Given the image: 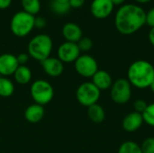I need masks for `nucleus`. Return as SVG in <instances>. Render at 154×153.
Wrapping results in <instances>:
<instances>
[{"label":"nucleus","mask_w":154,"mask_h":153,"mask_svg":"<svg viewBox=\"0 0 154 153\" xmlns=\"http://www.w3.org/2000/svg\"><path fill=\"white\" fill-rule=\"evenodd\" d=\"M144 24H146V12L138 5H123L116 13L115 25L121 34H134Z\"/></svg>","instance_id":"nucleus-1"},{"label":"nucleus","mask_w":154,"mask_h":153,"mask_svg":"<svg viewBox=\"0 0 154 153\" xmlns=\"http://www.w3.org/2000/svg\"><path fill=\"white\" fill-rule=\"evenodd\" d=\"M19 67L17 58L12 53H3L0 55V76L9 77L14 74Z\"/></svg>","instance_id":"nucleus-11"},{"label":"nucleus","mask_w":154,"mask_h":153,"mask_svg":"<svg viewBox=\"0 0 154 153\" xmlns=\"http://www.w3.org/2000/svg\"><path fill=\"white\" fill-rule=\"evenodd\" d=\"M127 79L130 84L137 88L144 89L150 87L154 80V67L144 60L133 62L127 72Z\"/></svg>","instance_id":"nucleus-2"},{"label":"nucleus","mask_w":154,"mask_h":153,"mask_svg":"<svg viewBox=\"0 0 154 153\" xmlns=\"http://www.w3.org/2000/svg\"><path fill=\"white\" fill-rule=\"evenodd\" d=\"M0 98H1V97H0Z\"/></svg>","instance_id":"nucleus-37"},{"label":"nucleus","mask_w":154,"mask_h":153,"mask_svg":"<svg viewBox=\"0 0 154 153\" xmlns=\"http://www.w3.org/2000/svg\"><path fill=\"white\" fill-rule=\"evenodd\" d=\"M14 92V84L7 77L0 76V97H9Z\"/></svg>","instance_id":"nucleus-19"},{"label":"nucleus","mask_w":154,"mask_h":153,"mask_svg":"<svg viewBox=\"0 0 154 153\" xmlns=\"http://www.w3.org/2000/svg\"><path fill=\"white\" fill-rule=\"evenodd\" d=\"M14 81L20 85H26L32 80V70L26 65H19L14 74L13 75Z\"/></svg>","instance_id":"nucleus-17"},{"label":"nucleus","mask_w":154,"mask_h":153,"mask_svg":"<svg viewBox=\"0 0 154 153\" xmlns=\"http://www.w3.org/2000/svg\"><path fill=\"white\" fill-rule=\"evenodd\" d=\"M23 11L36 15L41 11V1L40 0H21Z\"/></svg>","instance_id":"nucleus-20"},{"label":"nucleus","mask_w":154,"mask_h":153,"mask_svg":"<svg viewBox=\"0 0 154 153\" xmlns=\"http://www.w3.org/2000/svg\"><path fill=\"white\" fill-rule=\"evenodd\" d=\"M146 24L151 28L154 27V7L146 12Z\"/></svg>","instance_id":"nucleus-27"},{"label":"nucleus","mask_w":154,"mask_h":153,"mask_svg":"<svg viewBox=\"0 0 154 153\" xmlns=\"http://www.w3.org/2000/svg\"><path fill=\"white\" fill-rule=\"evenodd\" d=\"M41 64L46 75L51 78L60 77L64 71V63L56 57H49Z\"/></svg>","instance_id":"nucleus-12"},{"label":"nucleus","mask_w":154,"mask_h":153,"mask_svg":"<svg viewBox=\"0 0 154 153\" xmlns=\"http://www.w3.org/2000/svg\"><path fill=\"white\" fill-rule=\"evenodd\" d=\"M143 118L142 114L137 112H132L125 116L122 125L125 131L128 133H134L137 131L143 124Z\"/></svg>","instance_id":"nucleus-14"},{"label":"nucleus","mask_w":154,"mask_h":153,"mask_svg":"<svg viewBox=\"0 0 154 153\" xmlns=\"http://www.w3.org/2000/svg\"><path fill=\"white\" fill-rule=\"evenodd\" d=\"M53 49V41L51 36L41 33L33 36L27 46V53L31 58L40 62L51 57Z\"/></svg>","instance_id":"nucleus-3"},{"label":"nucleus","mask_w":154,"mask_h":153,"mask_svg":"<svg viewBox=\"0 0 154 153\" xmlns=\"http://www.w3.org/2000/svg\"><path fill=\"white\" fill-rule=\"evenodd\" d=\"M34 15L24 11L16 12L10 21V30L12 33L19 38L27 36L34 28Z\"/></svg>","instance_id":"nucleus-4"},{"label":"nucleus","mask_w":154,"mask_h":153,"mask_svg":"<svg viewBox=\"0 0 154 153\" xmlns=\"http://www.w3.org/2000/svg\"><path fill=\"white\" fill-rule=\"evenodd\" d=\"M100 96L101 91L92 82H84L79 85L76 90V98L78 102L86 107L97 104Z\"/></svg>","instance_id":"nucleus-6"},{"label":"nucleus","mask_w":154,"mask_h":153,"mask_svg":"<svg viewBox=\"0 0 154 153\" xmlns=\"http://www.w3.org/2000/svg\"><path fill=\"white\" fill-rule=\"evenodd\" d=\"M45 114L44 106L39 104H32L24 111V118L31 124H36L42 121Z\"/></svg>","instance_id":"nucleus-16"},{"label":"nucleus","mask_w":154,"mask_h":153,"mask_svg":"<svg viewBox=\"0 0 154 153\" xmlns=\"http://www.w3.org/2000/svg\"><path fill=\"white\" fill-rule=\"evenodd\" d=\"M77 73L83 78H92L98 70V64L96 59L88 54L80 55L74 62Z\"/></svg>","instance_id":"nucleus-8"},{"label":"nucleus","mask_w":154,"mask_h":153,"mask_svg":"<svg viewBox=\"0 0 154 153\" xmlns=\"http://www.w3.org/2000/svg\"><path fill=\"white\" fill-rule=\"evenodd\" d=\"M80 51H88L93 47V41L88 37H82L77 43Z\"/></svg>","instance_id":"nucleus-24"},{"label":"nucleus","mask_w":154,"mask_h":153,"mask_svg":"<svg viewBox=\"0 0 154 153\" xmlns=\"http://www.w3.org/2000/svg\"><path fill=\"white\" fill-rule=\"evenodd\" d=\"M143 122L148 125L154 127V103H152L147 106L144 112L142 114Z\"/></svg>","instance_id":"nucleus-23"},{"label":"nucleus","mask_w":154,"mask_h":153,"mask_svg":"<svg viewBox=\"0 0 154 153\" xmlns=\"http://www.w3.org/2000/svg\"><path fill=\"white\" fill-rule=\"evenodd\" d=\"M30 93L34 103L43 106L49 104L54 96L52 85L44 79H37L33 81L30 87Z\"/></svg>","instance_id":"nucleus-5"},{"label":"nucleus","mask_w":154,"mask_h":153,"mask_svg":"<svg viewBox=\"0 0 154 153\" xmlns=\"http://www.w3.org/2000/svg\"><path fill=\"white\" fill-rule=\"evenodd\" d=\"M88 115L89 119L96 124L102 123L106 118L105 110L98 104H95V105L88 107Z\"/></svg>","instance_id":"nucleus-18"},{"label":"nucleus","mask_w":154,"mask_h":153,"mask_svg":"<svg viewBox=\"0 0 154 153\" xmlns=\"http://www.w3.org/2000/svg\"><path fill=\"white\" fill-rule=\"evenodd\" d=\"M111 98L118 105L126 104L132 96V85L126 78L116 80L111 87Z\"/></svg>","instance_id":"nucleus-7"},{"label":"nucleus","mask_w":154,"mask_h":153,"mask_svg":"<svg viewBox=\"0 0 154 153\" xmlns=\"http://www.w3.org/2000/svg\"><path fill=\"white\" fill-rule=\"evenodd\" d=\"M115 5L111 0H93L90 5V12L97 19H105L108 17Z\"/></svg>","instance_id":"nucleus-10"},{"label":"nucleus","mask_w":154,"mask_h":153,"mask_svg":"<svg viewBox=\"0 0 154 153\" xmlns=\"http://www.w3.org/2000/svg\"><path fill=\"white\" fill-rule=\"evenodd\" d=\"M51 8L54 14H59V15H63V14H68L71 7L69 3L56 2V1L52 0L51 3Z\"/></svg>","instance_id":"nucleus-22"},{"label":"nucleus","mask_w":154,"mask_h":153,"mask_svg":"<svg viewBox=\"0 0 154 153\" xmlns=\"http://www.w3.org/2000/svg\"><path fill=\"white\" fill-rule=\"evenodd\" d=\"M118 153H143L141 146L134 142L127 141L121 144L119 147Z\"/></svg>","instance_id":"nucleus-21"},{"label":"nucleus","mask_w":154,"mask_h":153,"mask_svg":"<svg viewBox=\"0 0 154 153\" xmlns=\"http://www.w3.org/2000/svg\"><path fill=\"white\" fill-rule=\"evenodd\" d=\"M46 26V20L42 16H36L34 19V27L38 29H42Z\"/></svg>","instance_id":"nucleus-28"},{"label":"nucleus","mask_w":154,"mask_h":153,"mask_svg":"<svg viewBox=\"0 0 154 153\" xmlns=\"http://www.w3.org/2000/svg\"><path fill=\"white\" fill-rule=\"evenodd\" d=\"M114 5H123L125 2V0H111Z\"/></svg>","instance_id":"nucleus-33"},{"label":"nucleus","mask_w":154,"mask_h":153,"mask_svg":"<svg viewBox=\"0 0 154 153\" xmlns=\"http://www.w3.org/2000/svg\"><path fill=\"white\" fill-rule=\"evenodd\" d=\"M149 41H150L151 44L154 47V27L151 28V30L149 32Z\"/></svg>","instance_id":"nucleus-32"},{"label":"nucleus","mask_w":154,"mask_h":153,"mask_svg":"<svg viewBox=\"0 0 154 153\" xmlns=\"http://www.w3.org/2000/svg\"><path fill=\"white\" fill-rule=\"evenodd\" d=\"M150 88H151V90H152V92L154 94V80L152 81V83L151 84V86H150Z\"/></svg>","instance_id":"nucleus-35"},{"label":"nucleus","mask_w":154,"mask_h":153,"mask_svg":"<svg viewBox=\"0 0 154 153\" xmlns=\"http://www.w3.org/2000/svg\"><path fill=\"white\" fill-rule=\"evenodd\" d=\"M16 58H17V61H18L19 65H26V63L29 60L30 56L28 53L23 52V53H20L19 55H17Z\"/></svg>","instance_id":"nucleus-29"},{"label":"nucleus","mask_w":154,"mask_h":153,"mask_svg":"<svg viewBox=\"0 0 154 153\" xmlns=\"http://www.w3.org/2000/svg\"><path fill=\"white\" fill-rule=\"evenodd\" d=\"M135 2H137L138 4H147L149 2H151L152 0H134Z\"/></svg>","instance_id":"nucleus-34"},{"label":"nucleus","mask_w":154,"mask_h":153,"mask_svg":"<svg viewBox=\"0 0 154 153\" xmlns=\"http://www.w3.org/2000/svg\"><path fill=\"white\" fill-rule=\"evenodd\" d=\"M86 0H69V4L71 8H80L84 5Z\"/></svg>","instance_id":"nucleus-30"},{"label":"nucleus","mask_w":154,"mask_h":153,"mask_svg":"<svg viewBox=\"0 0 154 153\" xmlns=\"http://www.w3.org/2000/svg\"><path fill=\"white\" fill-rule=\"evenodd\" d=\"M61 33L66 41L78 43L83 37V32L80 26L75 23H67L61 29Z\"/></svg>","instance_id":"nucleus-13"},{"label":"nucleus","mask_w":154,"mask_h":153,"mask_svg":"<svg viewBox=\"0 0 154 153\" xmlns=\"http://www.w3.org/2000/svg\"><path fill=\"white\" fill-rule=\"evenodd\" d=\"M91 78H92V81L91 82L100 91H102V90H107L113 85L112 77L106 70H100V69H98Z\"/></svg>","instance_id":"nucleus-15"},{"label":"nucleus","mask_w":154,"mask_h":153,"mask_svg":"<svg viewBox=\"0 0 154 153\" xmlns=\"http://www.w3.org/2000/svg\"><path fill=\"white\" fill-rule=\"evenodd\" d=\"M148 104L143 100V99H138L134 103V112H137L139 114H143L144 112V110L146 109Z\"/></svg>","instance_id":"nucleus-26"},{"label":"nucleus","mask_w":154,"mask_h":153,"mask_svg":"<svg viewBox=\"0 0 154 153\" xmlns=\"http://www.w3.org/2000/svg\"><path fill=\"white\" fill-rule=\"evenodd\" d=\"M80 52L81 51L77 43L64 41L58 48L57 58L63 63H72L80 56Z\"/></svg>","instance_id":"nucleus-9"},{"label":"nucleus","mask_w":154,"mask_h":153,"mask_svg":"<svg viewBox=\"0 0 154 153\" xmlns=\"http://www.w3.org/2000/svg\"><path fill=\"white\" fill-rule=\"evenodd\" d=\"M141 150L143 153H154V138H146L143 144L141 145Z\"/></svg>","instance_id":"nucleus-25"},{"label":"nucleus","mask_w":154,"mask_h":153,"mask_svg":"<svg viewBox=\"0 0 154 153\" xmlns=\"http://www.w3.org/2000/svg\"><path fill=\"white\" fill-rule=\"evenodd\" d=\"M56 2H62V3H69V0H53Z\"/></svg>","instance_id":"nucleus-36"},{"label":"nucleus","mask_w":154,"mask_h":153,"mask_svg":"<svg viewBox=\"0 0 154 153\" xmlns=\"http://www.w3.org/2000/svg\"><path fill=\"white\" fill-rule=\"evenodd\" d=\"M13 0H0V10H5L10 7Z\"/></svg>","instance_id":"nucleus-31"}]
</instances>
